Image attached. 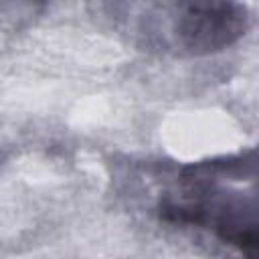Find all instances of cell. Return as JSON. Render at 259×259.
Here are the masks:
<instances>
[{
	"mask_svg": "<svg viewBox=\"0 0 259 259\" xmlns=\"http://www.w3.org/2000/svg\"><path fill=\"white\" fill-rule=\"evenodd\" d=\"M160 219L208 233L259 259V148L184 164L158 200Z\"/></svg>",
	"mask_w": 259,
	"mask_h": 259,
	"instance_id": "cell-1",
	"label": "cell"
},
{
	"mask_svg": "<svg viewBox=\"0 0 259 259\" xmlns=\"http://www.w3.org/2000/svg\"><path fill=\"white\" fill-rule=\"evenodd\" d=\"M146 8L152 30H166L172 49L184 55H210L231 47L249 26V12L235 2H174ZM148 28V30H150Z\"/></svg>",
	"mask_w": 259,
	"mask_h": 259,
	"instance_id": "cell-2",
	"label": "cell"
}]
</instances>
